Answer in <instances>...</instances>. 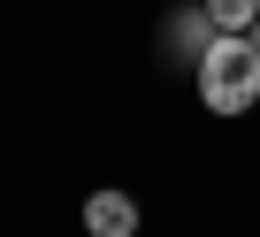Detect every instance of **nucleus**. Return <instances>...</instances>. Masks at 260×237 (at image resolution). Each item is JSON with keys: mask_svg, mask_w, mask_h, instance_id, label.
Instances as JSON below:
<instances>
[{"mask_svg": "<svg viewBox=\"0 0 260 237\" xmlns=\"http://www.w3.org/2000/svg\"><path fill=\"white\" fill-rule=\"evenodd\" d=\"M199 8H207L214 31H230V39H245V31L260 23V0H199Z\"/></svg>", "mask_w": 260, "mask_h": 237, "instance_id": "7ed1b4c3", "label": "nucleus"}, {"mask_svg": "<svg viewBox=\"0 0 260 237\" xmlns=\"http://www.w3.org/2000/svg\"><path fill=\"white\" fill-rule=\"evenodd\" d=\"M84 229L92 237H130V229H138V199H130V191H92L84 199Z\"/></svg>", "mask_w": 260, "mask_h": 237, "instance_id": "f03ea898", "label": "nucleus"}, {"mask_svg": "<svg viewBox=\"0 0 260 237\" xmlns=\"http://www.w3.org/2000/svg\"><path fill=\"white\" fill-rule=\"evenodd\" d=\"M199 99H207L214 115H245V107L260 99V54L222 31V39L207 46V61H199Z\"/></svg>", "mask_w": 260, "mask_h": 237, "instance_id": "f257e3e1", "label": "nucleus"}, {"mask_svg": "<svg viewBox=\"0 0 260 237\" xmlns=\"http://www.w3.org/2000/svg\"><path fill=\"white\" fill-rule=\"evenodd\" d=\"M245 46H252V54H260V23H252V31H245Z\"/></svg>", "mask_w": 260, "mask_h": 237, "instance_id": "20e7f679", "label": "nucleus"}]
</instances>
